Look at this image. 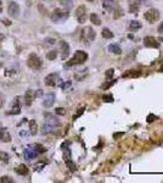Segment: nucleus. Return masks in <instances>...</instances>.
Here are the masks:
<instances>
[{
  "mask_svg": "<svg viewBox=\"0 0 163 183\" xmlns=\"http://www.w3.org/2000/svg\"><path fill=\"white\" fill-rule=\"evenodd\" d=\"M68 16H69V12L67 9H55L51 14V20H52V22L59 23V22L66 21Z\"/></svg>",
  "mask_w": 163,
  "mask_h": 183,
  "instance_id": "obj_1",
  "label": "nucleus"
},
{
  "mask_svg": "<svg viewBox=\"0 0 163 183\" xmlns=\"http://www.w3.org/2000/svg\"><path fill=\"white\" fill-rule=\"evenodd\" d=\"M88 59V54L83 50H77L73 55V58H72L68 62H67V66H74V65H82Z\"/></svg>",
  "mask_w": 163,
  "mask_h": 183,
  "instance_id": "obj_2",
  "label": "nucleus"
},
{
  "mask_svg": "<svg viewBox=\"0 0 163 183\" xmlns=\"http://www.w3.org/2000/svg\"><path fill=\"white\" fill-rule=\"evenodd\" d=\"M95 37H96V33L92 27H85V28H83V31L80 33V40L84 42L85 44H88L90 42H93L95 39Z\"/></svg>",
  "mask_w": 163,
  "mask_h": 183,
  "instance_id": "obj_3",
  "label": "nucleus"
},
{
  "mask_svg": "<svg viewBox=\"0 0 163 183\" xmlns=\"http://www.w3.org/2000/svg\"><path fill=\"white\" fill-rule=\"evenodd\" d=\"M159 17H161V14H159V11L157 9H150V10H147L146 12L144 14V18L149 23H155L156 21L159 20Z\"/></svg>",
  "mask_w": 163,
  "mask_h": 183,
  "instance_id": "obj_4",
  "label": "nucleus"
},
{
  "mask_svg": "<svg viewBox=\"0 0 163 183\" xmlns=\"http://www.w3.org/2000/svg\"><path fill=\"white\" fill-rule=\"evenodd\" d=\"M27 65L32 70H39L43 65V61L37 54H31L29 58H28V61H27Z\"/></svg>",
  "mask_w": 163,
  "mask_h": 183,
  "instance_id": "obj_5",
  "label": "nucleus"
},
{
  "mask_svg": "<svg viewBox=\"0 0 163 183\" xmlns=\"http://www.w3.org/2000/svg\"><path fill=\"white\" fill-rule=\"evenodd\" d=\"M7 12H9V15L11 17L17 18L20 16V6H19V4H17L16 2H11L9 4V8H7Z\"/></svg>",
  "mask_w": 163,
  "mask_h": 183,
  "instance_id": "obj_6",
  "label": "nucleus"
},
{
  "mask_svg": "<svg viewBox=\"0 0 163 183\" xmlns=\"http://www.w3.org/2000/svg\"><path fill=\"white\" fill-rule=\"evenodd\" d=\"M76 16H77V20L79 23H84L86 21V8L85 6H79L76 11Z\"/></svg>",
  "mask_w": 163,
  "mask_h": 183,
  "instance_id": "obj_7",
  "label": "nucleus"
},
{
  "mask_svg": "<svg viewBox=\"0 0 163 183\" xmlns=\"http://www.w3.org/2000/svg\"><path fill=\"white\" fill-rule=\"evenodd\" d=\"M102 6L107 12H113L117 9L116 0H102Z\"/></svg>",
  "mask_w": 163,
  "mask_h": 183,
  "instance_id": "obj_8",
  "label": "nucleus"
},
{
  "mask_svg": "<svg viewBox=\"0 0 163 183\" xmlns=\"http://www.w3.org/2000/svg\"><path fill=\"white\" fill-rule=\"evenodd\" d=\"M59 81V75L57 73H50L49 76L45 77V84L48 87H55Z\"/></svg>",
  "mask_w": 163,
  "mask_h": 183,
  "instance_id": "obj_9",
  "label": "nucleus"
},
{
  "mask_svg": "<svg viewBox=\"0 0 163 183\" xmlns=\"http://www.w3.org/2000/svg\"><path fill=\"white\" fill-rule=\"evenodd\" d=\"M144 45L146 48H158L159 43L153 38V37H145L144 38Z\"/></svg>",
  "mask_w": 163,
  "mask_h": 183,
  "instance_id": "obj_10",
  "label": "nucleus"
},
{
  "mask_svg": "<svg viewBox=\"0 0 163 183\" xmlns=\"http://www.w3.org/2000/svg\"><path fill=\"white\" fill-rule=\"evenodd\" d=\"M55 99H56L55 94H54V93H49V94H46V95L44 97L43 105H44L45 107H51V106L54 105V103H55Z\"/></svg>",
  "mask_w": 163,
  "mask_h": 183,
  "instance_id": "obj_11",
  "label": "nucleus"
},
{
  "mask_svg": "<svg viewBox=\"0 0 163 183\" xmlns=\"http://www.w3.org/2000/svg\"><path fill=\"white\" fill-rule=\"evenodd\" d=\"M140 6H141V0H129V11L132 14L136 15Z\"/></svg>",
  "mask_w": 163,
  "mask_h": 183,
  "instance_id": "obj_12",
  "label": "nucleus"
},
{
  "mask_svg": "<svg viewBox=\"0 0 163 183\" xmlns=\"http://www.w3.org/2000/svg\"><path fill=\"white\" fill-rule=\"evenodd\" d=\"M60 46H61V58L65 60L69 55V45H68L67 42L62 40V42H60Z\"/></svg>",
  "mask_w": 163,
  "mask_h": 183,
  "instance_id": "obj_13",
  "label": "nucleus"
},
{
  "mask_svg": "<svg viewBox=\"0 0 163 183\" xmlns=\"http://www.w3.org/2000/svg\"><path fill=\"white\" fill-rule=\"evenodd\" d=\"M45 123L51 124V126H55V127H59L61 124L57 117L52 116V115H48V114H45Z\"/></svg>",
  "mask_w": 163,
  "mask_h": 183,
  "instance_id": "obj_14",
  "label": "nucleus"
},
{
  "mask_svg": "<svg viewBox=\"0 0 163 183\" xmlns=\"http://www.w3.org/2000/svg\"><path fill=\"white\" fill-rule=\"evenodd\" d=\"M37 156H38V153L35 152V149L33 148V146H31V148H28V149L25 150V159L26 160H33V159H35Z\"/></svg>",
  "mask_w": 163,
  "mask_h": 183,
  "instance_id": "obj_15",
  "label": "nucleus"
},
{
  "mask_svg": "<svg viewBox=\"0 0 163 183\" xmlns=\"http://www.w3.org/2000/svg\"><path fill=\"white\" fill-rule=\"evenodd\" d=\"M0 139H1L4 143L11 142V134L6 128H1V130H0Z\"/></svg>",
  "mask_w": 163,
  "mask_h": 183,
  "instance_id": "obj_16",
  "label": "nucleus"
},
{
  "mask_svg": "<svg viewBox=\"0 0 163 183\" xmlns=\"http://www.w3.org/2000/svg\"><path fill=\"white\" fill-rule=\"evenodd\" d=\"M34 98H35L34 90L28 89V90L26 92V95H25V103H26V105H27V106H29V105L32 104V101H33V99H34Z\"/></svg>",
  "mask_w": 163,
  "mask_h": 183,
  "instance_id": "obj_17",
  "label": "nucleus"
},
{
  "mask_svg": "<svg viewBox=\"0 0 163 183\" xmlns=\"http://www.w3.org/2000/svg\"><path fill=\"white\" fill-rule=\"evenodd\" d=\"M57 127L55 126H51V124H48V123H44L43 127H42V133L43 134H48V133H52V132H55Z\"/></svg>",
  "mask_w": 163,
  "mask_h": 183,
  "instance_id": "obj_18",
  "label": "nucleus"
},
{
  "mask_svg": "<svg viewBox=\"0 0 163 183\" xmlns=\"http://www.w3.org/2000/svg\"><path fill=\"white\" fill-rule=\"evenodd\" d=\"M15 171L19 173V175H21V176H27L28 172H29V170H28V167L26 166V165H20L19 167L15 169Z\"/></svg>",
  "mask_w": 163,
  "mask_h": 183,
  "instance_id": "obj_19",
  "label": "nucleus"
},
{
  "mask_svg": "<svg viewBox=\"0 0 163 183\" xmlns=\"http://www.w3.org/2000/svg\"><path fill=\"white\" fill-rule=\"evenodd\" d=\"M61 149H62V152H63V159H65V161L69 160V159H71V150L68 149L67 143H65V144L61 145Z\"/></svg>",
  "mask_w": 163,
  "mask_h": 183,
  "instance_id": "obj_20",
  "label": "nucleus"
},
{
  "mask_svg": "<svg viewBox=\"0 0 163 183\" xmlns=\"http://www.w3.org/2000/svg\"><path fill=\"white\" fill-rule=\"evenodd\" d=\"M29 131H31V134L35 136L38 132V124L35 122V120H31L29 121Z\"/></svg>",
  "mask_w": 163,
  "mask_h": 183,
  "instance_id": "obj_21",
  "label": "nucleus"
},
{
  "mask_svg": "<svg viewBox=\"0 0 163 183\" xmlns=\"http://www.w3.org/2000/svg\"><path fill=\"white\" fill-rule=\"evenodd\" d=\"M142 27V25L139 22V21H136V20H133V21H130V23H129V29L130 31H138V29H140Z\"/></svg>",
  "mask_w": 163,
  "mask_h": 183,
  "instance_id": "obj_22",
  "label": "nucleus"
},
{
  "mask_svg": "<svg viewBox=\"0 0 163 183\" xmlns=\"http://www.w3.org/2000/svg\"><path fill=\"white\" fill-rule=\"evenodd\" d=\"M108 50H110L111 52H113V54H116V55H119L122 52V50H121L118 44H110L108 45Z\"/></svg>",
  "mask_w": 163,
  "mask_h": 183,
  "instance_id": "obj_23",
  "label": "nucleus"
},
{
  "mask_svg": "<svg viewBox=\"0 0 163 183\" xmlns=\"http://www.w3.org/2000/svg\"><path fill=\"white\" fill-rule=\"evenodd\" d=\"M90 21H92V23L95 25V26H100L101 25V20H100V17L96 14H92V15H90Z\"/></svg>",
  "mask_w": 163,
  "mask_h": 183,
  "instance_id": "obj_24",
  "label": "nucleus"
},
{
  "mask_svg": "<svg viewBox=\"0 0 163 183\" xmlns=\"http://www.w3.org/2000/svg\"><path fill=\"white\" fill-rule=\"evenodd\" d=\"M21 112V105H12V110L6 112V115H17Z\"/></svg>",
  "mask_w": 163,
  "mask_h": 183,
  "instance_id": "obj_25",
  "label": "nucleus"
},
{
  "mask_svg": "<svg viewBox=\"0 0 163 183\" xmlns=\"http://www.w3.org/2000/svg\"><path fill=\"white\" fill-rule=\"evenodd\" d=\"M101 34H102V37L105 39H111V38H113V33L108 29V28H103L102 29V32H101Z\"/></svg>",
  "mask_w": 163,
  "mask_h": 183,
  "instance_id": "obj_26",
  "label": "nucleus"
},
{
  "mask_svg": "<svg viewBox=\"0 0 163 183\" xmlns=\"http://www.w3.org/2000/svg\"><path fill=\"white\" fill-rule=\"evenodd\" d=\"M59 2L62 4V6H65V9L69 10L72 8V5H73V3H72V0H59Z\"/></svg>",
  "mask_w": 163,
  "mask_h": 183,
  "instance_id": "obj_27",
  "label": "nucleus"
},
{
  "mask_svg": "<svg viewBox=\"0 0 163 183\" xmlns=\"http://www.w3.org/2000/svg\"><path fill=\"white\" fill-rule=\"evenodd\" d=\"M66 165H67V167H68V169H69L72 172H74V171L77 170V166H76V164H74L73 161H71V159L66 161Z\"/></svg>",
  "mask_w": 163,
  "mask_h": 183,
  "instance_id": "obj_28",
  "label": "nucleus"
},
{
  "mask_svg": "<svg viewBox=\"0 0 163 183\" xmlns=\"http://www.w3.org/2000/svg\"><path fill=\"white\" fill-rule=\"evenodd\" d=\"M56 56H57V51L56 50H51V51H49L46 54V59H49V60H55Z\"/></svg>",
  "mask_w": 163,
  "mask_h": 183,
  "instance_id": "obj_29",
  "label": "nucleus"
},
{
  "mask_svg": "<svg viewBox=\"0 0 163 183\" xmlns=\"http://www.w3.org/2000/svg\"><path fill=\"white\" fill-rule=\"evenodd\" d=\"M33 148H35V152H37L38 154H39V153H45V152H46V149L44 148L43 145H40V144H34Z\"/></svg>",
  "mask_w": 163,
  "mask_h": 183,
  "instance_id": "obj_30",
  "label": "nucleus"
},
{
  "mask_svg": "<svg viewBox=\"0 0 163 183\" xmlns=\"http://www.w3.org/2000/svg\"><path fill=\"white\" fill-rule=\"evenodd\" d=\"M102 100L105 103H113V97L111 94H103L102 95Z\"/></svg>",
  "mask_w": 163,
  "mask_h": 183,
  "instance_id": "obj_31",
  "label": "nucleus"
},
{
  "mask_svg": "<svg viewBox=\"0 0 163 183\" xmlns=\"http://www.w3.org/2000/svg\"><path fill=\"white\" fill-rule=\"evenodd\" d=\"M9 155L6 154V153H4V152H0V160H1L3 162H9Z\"/></svg>",
  "mask_w": 163,
  "mask_h": 183,
  "instance_id": "obj_32",
  "label": "nucleus"
},
{
  "mask_svg": "<svg viewBox=\"0 0 163 183\" xmlns=\"http://www.w3.org/2000/svg\"><path fill=\"white\" fill-rule=\"evenodd\" d=\"M113 73H115V70H113V68H110V70H107V71H106L105 76H106V78H107V80H110V78H112V77H113Z\"/></svg>",
  "mask_w": 163,
  "mask_h": 183,
  "instance_id": "obj_33",
  "label": "nucleus"
},
{
  "mask_svg": "<svg viewBox=\"0 0 163 183\" xmlns=\"http://www.w3.org/2000/svg\"><path fill=\"white\" fill-rule=\"evenodd\" d=\"M0 182H1V183H10V182H12V179L9 176H4V177L0 178Z\"/></svg>",
  "mask_w": 163,
  "mask_h": 183,
  "instance_id": "obj_34",
  "label": "nucleus"
},
{
  "mask_svg": "<svg viewBox=\"0 0 163 183\" xmlns=\"http://www.w3.org/2000/svg\"><path fill=\"white\" fill-rule=\"evenodd\" d=\"M4 103H5V95H4V93H0V109L3 107Z\"/></svg>",
  "mask_w": 163,
  "mask_h": 183,
  "instance_id": "obj_35",
  "label": "nucleus"
},
{
  "mask_svg": "<svg viewBox=\"0 0 163 183\" xmlns=\"http://www.w3.org/2000/svg\"><path fill=\"white\" fill-rule=\"evenodd\" d=\"M56 114H57V115H65L66 111H65L63 107H57V109H56Z\"/></svg>",
  "mask_w": 163,
  "mask_h": 183,
  "instance_id": "obj_36",
  "label": "nucleus"
},
{
  "mask_svg": "<svg viewBox=\"0 0 163 183\" xmlns=\"http://www.w3.org/2000/svg\"><path fill=\"white\" fill-rule=\"evenodd\" d=\"M153 118H156V116H153V115H150V116H147V122H152V121H155Z\"/></svg>",
  "mask_w": 163,
  "mask_h": 183,
  "instance_id": "obj_37",
  "label": "nucleus"
},
{
  "mask_svg": "<svg viewBox=\"0 0 163 183\" xmlns=\"http://www.w3.org/2000/svg\"><path fill=\"white\" fill-rule=\"evenodd\" d=\"M158 32H159V33H163V22L159 23V26H158Z\"/></svg>",
  "mask_w": 163,
  "mask_h": 183,
  "instance_id": "obj_38",
  "label": "nucleus"
},
{
  "mask_svg": "<svg viewBox=\"0 0 163 183\" xmlns=\"http://www.w3.org/2000/svg\"><path fill=\"white\" fill-rule=\"evenodd\" d=\"M3 22H4V25H6V26H9V25H11V22H9L7 20H4Z\"/></svg>",
  "mask_w": 163,
  "mask_h": 183,
  "instance_id": "obj_39",
  "label": "nucleus"
},
{
  "mask_svg": "<svg viewBox=\"0 0 163 183\" xmlns=\"http://www.w3.org/2000/svg\"><path fill=\"white\" fill-rule=\"evenodd\" d=\"M5 39V37H4V34H1L0 33V40H4Z\"/></svg>",
  "mask_w": 163,
  "mask_h": 183,
  "instance_id": "obj_40",
  "label": "nucleus"
},
{
  "mask_svg": "<svg viewBox=\"0 0 163 183\" xmlns=\"http://www.w3.org/2000/svg\"><path fill=\"white\" fill-rule=\"evenodd\" d=\"M119 136H123V133H116V134H115V138H117V137H119Z\"/></svg>",
  "mask_w": 163,
  "mask_h": 183,
  "instance_id": "obj_41",
  "label": "nucleus"
},
{
  "mask_svg": "<svg viewBox=\"0 0 163 183\" xmlns=\"http://www.w3.org/2000/svg\"><path fill=\"white\" fill-rule=\"evenodd\" d=\"M3 11V5H1V2H0V12Z\"/></svg>",
  "mask_w": 163,
  "mask_h": 183,
  "instance_id": "obj_42",
  "label": "nucleus"
},
{
  "mask_svg": "<svg viewBox=\"0 0 163 183\" xmlns=\"http://www.w3.org/2000/svg\"><path fill=\"white\" fill-rule=\"evenodd\" d=\"M86 2H94V0H86Z\"/></svg>",
  "mask_w": 163,
  "mask_h": 183,
  "instance_id": "obj_43",
  "label": "nucleus"
},
{
  "mask_svg": "<svg viewBox=\"0 0 163 183\" xmlns=\"http://www.w3.org/2000/svg\"><path fill=\"white\" fill-rule=\"evenodd\" d=\"M159 40H161V42H163V38H161V39H159Z\"/></svg>",
  "mask_w": 163,
  "mask_h": 183,
  "instance_id": "obj_44",
  "label": "nucleus"
},
{
  "mask_svg": "<svg viewBox=\"0 0 163 183\" xmlns=\"http://www.w3.org/2000/svg\"><path fill=\"white\" fill-rule=\"evenodd\" d=\"M1 66H3V64H1V62H0V67H1Z\"/></svg>",
  "mask_w": 163,
  "mask_h": 183,
  "instance_id": "obj_45",
  "label": "nucleus"
}]
</instances>
